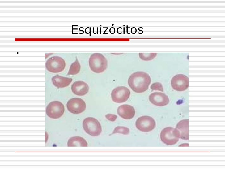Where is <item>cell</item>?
Returning <instances> with one entry per match:
<instances>
[{
  "instance_id": "obj_1",
  "label": "cell",
  "mask_w": 225,
  "mask_h": 169,
  "mask_svg": "<svg viewBox=\"0 0 225 169\" xmlns=\"http://www.w3.org/2000/svg\"><path fill=\"white\" fill-rule=\"evenodd\" d=\"M151 81V78L148 74L144 72L138 71L129 76L128 84L134 92L142 93L148 89Z\"/></svg>"
},
{
  "instance_id": "obj_2",
  "label": "cell",
  "mask_w": 225,
  "mask_h": 169,
  "mask_svg": "<svg viewBox=\"0 0 225 169\" xmlns=\"http://www.w3.org/2000/svg\"><path fill=\"white\" fill-rule=\"evenodd\" d=\"M89 63L91 70L97 73L104 72L108 66L107 59L104 56L99 53L92 54L89 58Z\"/></svg>"
},
{
  "instance_id": "obj_3",
  "label": "cell",
  "mask_w": 225,
  "mask_h": 169,
  "mask_svg": "<svg viewBox=\"0 0 225 169\" xmlns=\"http://www.w3.org/2000/svg\"><path fill=\"white\" fill-rule=\"evenodd\" d=\"M83 127L87 133L92 136L99 135L102 131L100 122L96 119L92 117H88L84 119Z\"/></svg>"
},
{
  "instance_id": "obj_4",
  "label": "cell",
  "mask_w": 225,
  "mask_h": 169,
  "mask_svg": "<svg viewBox=\"0 0 225 169\" xmlns=\"http://www.w3.org/2000/svg\"><path fill=\"white\" fill-rule=\"evenodd\" d=\"M161 141L168 145H172L176 143L180 138L179 133L176 128L168 127L164 128L160 133Z\"/></svg>"
},
{
  "instance_id": "obj_5",
  "label": "cell",
  "mask_w": 225,
  "mask_h": 169,
  "mask_svg": "<svg viewBox=\"0 0 225 169\" xmlns=\"http://www.w3.org/2000/svg\"><path fill=\"white\" fill-rule=\"evenodd\" d=\"M65 111L64 105L60 101H54L51 102L47 106L46 113L48 116L53 119L61 117Z\"/></svg>"
},
{
  "instance_id": "obj_6",
  "label": "cell",
  "mask_w": 225,
  "mask_h": 169,
  "mask_svg": "<svg viewBox=\"0 0 225 169\" xmlns=\"http://www.w3.org/2000/svg\"><path fill=\"white\" fill-rule=\"evenodd\" d=\"M135 126L140 131L148 132L154 129L156 126V122L152 117L145 115L141 116L137 119Z\"/></svg>"
},
{
  "instance_id": "obj_7",
  "label": "cell",
  "mask_w": 225,
  "mask_h": 169,
  "mask_svg": "<svg viewBox=\"0 0 225 169\" xmlns=\"http://www.w3.org/2000/svg\"><path fill=\"white\" fill-rule=\"evenodd\" d=\"M130 91L129 89L124 86H119L114 88L111 94L112 100L117 103H123L129 98Z\"/></svg>"
},
{
  "instance_id": "obj_8",
  "label": "cell",
  "mask_w": 225,
  "mask_h": 169,
  "mask_svg": "<svg viewBox=\"0 0 225 169\" xmlns=\"http://www.w3.org/2000/svg\"><path fill=\"white\" fill-rule=\"evenodd\" d=\"M47 70L50 72L56 73L60 72L64 69L66 63L61 57L55 56L49 58L46 63Z\"/></svg>"
},
{
  "instance_id": "obj_9",
  "label": "cell",
  "mask_w": 225,
  "mask_h": 169,
  "mask_svg": "<svg viewBox=\"0 0 225 169\" xmlns=\"http://www.w3.org/2000/svg\"><path fill=\"white\" fill-rule=\"evenodd\" d=\"M66 107L70 113L78 114L85 110L86 104L85 101L81 98H74L70 99L68 101Z\"/></svg>"
},
{
  "instance_id": "obj_10",
  "label": "cell",
  "mask_w": 225,
  "mask_h": 169,
  "mask_svg": "<svg viewBox=\"0 0 225 169\" xmlns=\"http://www.w3.org/2000/svg\"><path fill=\"white\" fill-rule=\"evenodd\" d=\"M171 84L174 90L178 91H184L189 87V78L183 74L176 75L172 78Z\"/></svg>"
},
{
  "instance_id": "obj_11",
  "label": "cell",
  "mask_w": 225,
  "mask_h": 169,
  "mask_svg": "<svg viewBox=\"0 0 225 169\" xmlns=\"http://www.w3.org/2000/svg\"><path fill=\"white\" fill-rule=\"evenodd\" d=\"M149 99L153 104L160 106L167 105L169 102L168 97L164 93L160 92H156L151 93Z\"/></svg>"
},
{
  "instance_id": "obj_12",
  "label": "cell",
  "mask_w": 225,
  "mask_h": 169,
  "mask_svg": "<svg viewBox=\"0 0 225 169\" xmlns=\"http://www.w3.org/2000/svg\"><path fill=\"white\" fill-rule=\"evenodd\" d=\"M117 114L122 118L129 119L134 117L135 111L134 107L130 105L124 104L119 106L117 109Z\"/></svg>"
},
{
  "instance_id": "obj_13",
  "label": "cell",
  "mask_w": 225,
  "mask_h": 169,
  "mask_svg": "<svg viewBox=\"0 0 225 169\" xmlns=\"http://www.w3.org/2000/svg\"><path fill=\"white\" fill-rule=\"evenodd\" d=\"M71 89L73 93L75 95L82 96L87 94L89 90L88 85L82 81H76L72 85Z\"/></svg>"
},
{
  "instance_id": "obj_14",
  "label": "cell",
  "mask_w": 225,
  "mask_h": 169,
  "mask_svg": "<svg viewBox=\"0 0 225 169\" xmlns=\"http://www.w3.org/2000/svg\"><path fill=\"white\" fill-rule=\"evenodd\" d=\"M178 131L180 138L187 140L189 139V119L180 120L176 124L175 128Z\"/></svg>"
},
{
  "instance_id": "obj_15",
  "label": "cell",
  "mask_w": 225,
  "mask_h": 169,
  "mask_svg": "<svg viewBox=\"0 0 225 169\" xmlns=\"http://www.w3.org/2000/svg\"><path fill=\"white\" fill-rule=\"evenodd\" d=\"M51 80L53 84L59 88H64L68 86L71 82L72 79L57 75L53 76Z\"/></svg>"
},
{
  "instance_id": "obj_16",
  "label": "cell",
  "mask_w": 225,
  "mask_h": 169,
  "mask_svg": "<svg viewBox=\"0 0 225 169\" xmlns=\"http://www.w3.org/2000/svg\"><path fill=\"white\" fill-rule=\"evenodd\" d=\"M68 146H87L86 141L79 136H75L70 138L67 142Z\"/></svg>"
},
{
  "instance_id": "obj_17",
  "label": "cell",
  "mask_w": 225,
  "mask_h": 169,
  "mask_svg": "<svg viewBox=\"0 0 225 169\" xmlns=\"http://www.w3.org/2000/svg\"><path fill=\"white\" fill-rule=\"evenodd\" d=\"M81 66L78 59L70 65L67 75H74L78 73L80 70Z\"/></svg>"
},
{
  "instance_id": "obj_18",
  "label": "cell",
  "mask_w": 225,
  "mask_h": 169,
  "mask_svg": "<svg viewBox=\"0 0 225 169\" xmlns=\"http://www.w3.org/2000/svg\"><path fill=\"white\" fill-rule=\"evenodd\" d=\"M156 53H139V56L142 60L150 61L153 59L157 55Z\"/></svg>"
},
{
  "instance_id": "obj_19",
  "label": "cell",
  "mask_w": 225,
  "mask_h": 169,
  "mask_svg": "<svg viewBox=\"0 0 225 169\" xmlns=\"http://www.w3.org/2000/svg\"><path fill=\"white\" fill-rule=\"evenodd\" d=\"M129 133V128L123 126H117L114 129L111 135L116 133H120L124 135H127Z\"/></svg>"
},
{
  "instance_id": "obj_20",
  "label": "cell",
  "mask_w": 225,
  "mask_h": 169,
  "mask_svg": "<svg viewBox=\"0 0 225 169\" xmlns=\"http://www.w3.org/2000/svg\"><path fill=\"white\" fill-rule=\"evenodd\" d=\"M150 88L152 91L154 90H158L163 92V89L162 84L160 83L156 82L153 83L151 86Z\"/></svg>"
},
{
  "instance_id": "obj_21",
  "label": "cell",
  "mask_w": 225,
  "mask_h": 169,
  "mask_svg": "<svg viewBox=\"0 0 225 169\" xmlns=\"http://www.w3.org/2000/svg\"><path fill=\"white\" fill-rule=\"evenodd\" d=\"M105 116L108 120L112 122L114 121L117 118L116 115L112 114H107Z\"/></svg>"
},
{
  "instance_id": "obj_22",
  "label": "cell",
  "mask_w": 225,
  "mask_h": 169,
  "mask_svg": "<svg viewBox=\"0 0 225 169\" xmlns=\"http://www.w3.org/2000/svg\"><path fill=\"white\" fill-rule=\"evenodd\" d=\"M132 28L133 29V31L131 33L133 34H135L137 32V30L136 28L135 27H132Z\"/></svg>"
}]
</instances>
